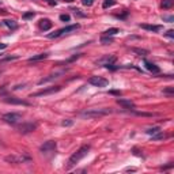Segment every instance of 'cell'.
I'll use <instances>...</instances> for the list:
<instances>
[{
	"label": "cell",
	"mask_w": 174,
	"mask_h": 174,
	"mask_svg": "<svg viewBox=\"0 0 174 174\" xmlns=\"http://www.w3.org/2000/svg\"><path fill=\"white\" fill-rule=\"evenodd\" d=\"M88 151H90V145H82L75 154L71 155V158L68 161V167H72V166H75V164L77 163V162H80L82 159L88 154Z\"/></svg>",
	"instance_id": "6da1fadb"
},
{
	"label": "cell",
	"mask_w": 174,
	"mask_h": 174,
	"mask_svg": "<svg viewBox=\"0 0 174 174\" xmlns=\"http://www.w3.org/2000/svg\"><path fill=\"white\" fill-rule=\"evenodd\" d=\"M109 109H90V110H84L80 113V117L83 118H95V117H102L109 114Z\"/></svg>",
	"instance_id": "7a4b0ae2"
},
{
	"label": "cell",
	"mask_w": 174,
	"mask_h": 174,
	"mask_svg": "<svg viewBox=\"0 0 174 174\" xmlns=\"http://www.w3.org/2000/svg\"><path fill=\"white\" fill-rule=\"evenodd\" d=\"M79 27H80V25H79V23H76V25H69V26H67V27L58 29L57 31H55V33H50V34H48V37H49V38H57V37L63 36V34H67V33L75 31V30H77Z\"/></svg>",
	"instance_id": "3957f363"
},
{
	"label": "cell",
	"mask_w": 174,
	"mask_h": 174,
	"mask_svg": "<svg viewBox=\"0 0 174 174\" xmlns=\"http://www.w3.org/2000/svg\"><path fill=\"white\" fill-rule=\"evenodd\" d=\"M30 161H31V158L27 155H8V156H6V162H8V163H26Z\"/></svg>",
	"instance_id": "277c9868"
},
{
	"label": "cell",
	"mask_w": 174,
	"mask_h": 174,
	"mask_svg": "<svg viewBox=\"0 0 174 174\" xmlns=\"http://www.w3.org/2000/svg\"><path fill=\"white\" fill-rule=\"evenodd\" d=\"M61 90V86H55V87H48V88H44L41 91H37V93H33L30 97H45V95H49V94H55L57 91Z\"/></svg>",
	"instance_id": "5b68a950"
},
{
	"label": "cell",
	"mask_w": 174,
	"mask_h": 174,
	"mask_svg": "<svg viewBox=\"0 0 174 174\" xmlns=\"http://www.w3.org/2000/svg\"><path fill=\"white\" fill-rule=\"evenodd\" d=\"M88 83L95 86V87H106L107 84H109V80L102 76H91L90 79H88Z\"/></svg>",
	"instance_id": "8992f818"
},
{
	"label": "cell",
	"mask_w": 174,
	"mask_h": 174,
	"mask_svg": "<svg viewBox=\"0 0 174 174\" xmlns=\"http://www.w3.org/2000/svg\"><path fill=\"white\" fill-rule=\"evenodd\" d=\"M3 120L8 124H18L22 120V116L19 113H6L3 116Z\"/></svg>",
	"instance_id": "52a82bcc"
},
{
	"label": "cell",
	"mask_w": 174,
	"mask_h": 174,
	"mask_svg": "<svg viewBox=\"0 0 174 174\" xmlns=\"http://www.w3.org/2000/svg\"><path fill=\"white\" fill-rule=\"evenodd\" d=\"M37 129V124H31V123H25L22 125H18V131L20 133H30V132H34Z\"/></svg>",
	"instance_id": "ba28073f"
},
{
	"label": "cell",
	"mask_w": 174,
	"mask_h": 174,
	"mask_svg": "<svg viewBox=\"0 0 174 174\" xmlns=\"http://www.w3.org/2000/svg\"><path fill=\"white\" fill-rule=\"evenodd\" d=\"M114 61H116V56H105V57H102L101 60H98L97 64H99V65H105V67L109 68L110 65L114 64Z\"/></svg>",
	"instance_id": "9c48e42d"
},
{
	"label": "cell",
	"mask_w": 174,
	"mask_h": 174,
	"mask_svg": "<svg viewBox=\"0 0 174 174\" xmlns=\"http://www.w3.org/2000/svg\"><path fill=\"white\" fill-rule=\"evenodd\" d=\"M56 142H53V140H49V142H45L44 144L39 147V150H41L42 152H49V151H53V150H56Z\"/></svg>",
	"instance_id": "30bf717a"
},
{
	"label": "cell",
	"mask_w": 174,
	"mask_h": 174,
	"mask_svg": "<svg viewBox=\"0 0 174 174\" xmlns=\"http://www.w3.org/2000/svg\"><path fill=\"white\" fill-rule=\"evenodd\" d=\"M4 101H6L7 103H11V105H23V106H29L30 103L29 102H26V101L20 99V98H4Z\"/></svg>",
	"instance_id": "8fae6325"
},
{
	"label": "cell",
	"mask_w": 174,
	"mask_h": 174,
	"mask_svg": "<svg viewBox=\"0 0 174 174\" xmlns=\"http://www.w3.org/2000/svg\"><path fill=\"white\" fill-rule=\"evenodd\" d=\"M117 103H118L120 106L125 107V109H135V103H133L132 101L121 99V98H118V99H117Z\"/></svg>",
	"instance_id": "7c38bea8"
},
{
	"label": "cell",
	"mask_w": 174,
	"mask_h": 174,
	"mask_svg": "<svg viewBox=\"0 0 174 174\" xmlns=\"http://www.w3.org/2000/svg\"><path fill=\"white\" fill-rule=\"evenodd\" d=\"M144 65H145V68H147L150 72H152V74H159V72H161V68H159L158 65H155L154 63L144 61Z\"/></svg>",
	"instance_id": "4fadbf2b"
},
{
	"label": "cell",
	"mask_w": 174,
	"mask_h": 174,
	"mask_svg": "<svg viewBox=\"0 0 174 174\" xmlns=\"http://www.w3.org/2000/svg\"><path fill=\"white\" fill-rule=\"evenodd\" d=\"M39 27H41L44 31H48L52 29V22L49 19H41L39 20Z\"/></svg>",
	"instance_id": "5bb4252c"
},
{
	"label": "cell",
	"mask_w": 174,
	"mask_h": 174,
	"mask_svg": "<svg viewBox=\"0 0 174 174\" xmlns=\"http://www.w3.org/2000/svg\"><path fill=\"white\" fill-rule=\"evenodd\" d=\"M63 72H56V74H52V75H49L48 77H44V79H41V80L38 82V84H44V83H46V82H50V80H53V79H57L60 75H61Z\"/></svg>",
	"instance_id": "9a60e30c"
},
{
	"label": "cell",
	"mask_w": 174,
	"mask_h": 174,
	"mask_svg": "<svg viewBox=\"0 0 174 174\" xmlns=\"http://www.w3.org/2000/svg\"><path fill=\"white\" fill-rule=\"evenodd\" d=\"M140 27L144 30H148V31H152V33H156L161 30V26H156V25H140Z\"/></svg>",
	"instance_id": "2e32d148"
},
{
	"label": "cell",
	"mask_w": 174,
	"mask_h": 174,
	"mask_svg": "<svg viewBox=\"0 0 174 174\" xmlns=\"http://www.w3.org/2000/svg\"><path fill=\"white\" fill-rule=\"evenodd\" d=\"M48 53H39V55H36V56H33V57H30L27 61L29 63H33V61H38V60H42V58H46L48 57Z\"/></svg>",
	"instance_id": "e0dca14e"
},
{
	"label": "cell",
	"mask_w": 174,
	"mask_h": 174,
	"mask_svg": "<svg viewBox=\"0 0 174 174\" xmlns=\"http://www.w3.org/2000/svg\"><path fill=\"white\" fill-rule=\"evenodd\" d=\"M117 33H120V30L117 29V27H112V29H107L106 31H105V36L112 37V36H116Z\"/></svg>",
	"instance_id": "ac0fdd59"
},
{
	"label": "cell",
	"mask_w": 174,
	"mask_h": 174,
	"mask_svg": "<svg viewBox=\"0 0 174 174\" xmlns=\"http://www.w3.org/2000/svg\"><path fill=\"white\" fill-rule=\"evenodd\" d=\"M174 4V0H163L162 1V8H171Z\"/></svg>",
	"instance_id": "d6986e66"
},
{
	"label": "cell",
	"mask_w": 174,
	"mask_h": 174,
	"mask_svg": "<svg viewBox=\"0 0 174 174\" xmlns=\"http://www.w3.org/2000/svg\"><path fill=\"white\" fill-rule=\"evenodd\" d=\"M4 25H6L7 27H10V29H16V27H18V25L15 23V20H10V19L4 20Z\"/></svg>",
	"instance_id": "ffe728a7"
},
{
	"label": "cell",
	"mask_w": 174,
	"mask_h": 174,
	"mask_svg": "<svg viewBox=\"0 0 174 174\" xmlns=\"http://www.w3.org/2000/svg\"><path fill=\"white\" fill-rule=\"evenodd\" d=\"M159 131H161V128H159V126H154V128H148L147 129V131H145V133H147V135H155V133H158Z\"/></svg>",
	"instance_id": "44dd1931"
},
{
	"label": "cell",
	"mask_w": 174,
	"mask_h": 174,
	"mask_svg": "<svg viewBox=\"0 0 174 174\" xmlns=\"http://www.w3.org/2000/svg\"><path fill=\"white\" fill-rule=\"evenodd\" d=\"M132 52H135V53H137V55H142V56H145V55H148L150 53L147 49H139V48H133Z\"/></svg>",
	"instance_id": "7402d4cb"
},
{
	"label": "cell",
	"mask_w": 174,
	"mask_h": 174,
	"mask_svg": "<svg viewBox=\"0 0 174 174\" xmlns=\"http://www.w3.org/2000/svg\"><path fill=\"white\" fill-rule=\"evenodd\" d=\"M166 137V135L164 133H162L161 131H159L158 133H155V135H152V140H162V139Z\"/></svg>",
	"instance_id": "603a6c76"
},
{
	"label": "cell",
	"mask_w": 174,
	"mask_h": 174,
	"mask_svg": "<svg viewBox=\"0 0 174 174\" xmlns=\"http://www.w3.org/2000/svg\"><path fill=\"white\" fill-rule=\"evenodd\" d=\"M101 42H102L103 45H107V44H112V42H113V38H112V37H109V36L102 37V38H101Z\"/></svg>",
	"instance_id": "cb8c5ba5"
},
{
	"label": "cell",
	"mask_w": 174,
	"mask_h": 174,
	"mask_svg": "<svg viewBox=\"0 0 174 174\" xmlns=\"http://www.w3.org/2000/svg\"><path fill=\"white\" fill-rule=\"evenodd\" d=\"M113 4H114V1H113V0H105V1H103V4H102V7H103V8H109V7H112Z\"/></svg>",
	"instance_id": "d4e9b609"
},
{
	"label": "cell",
	"mask_w": 174,
	"mask_h": 174,
	"mask_svg": "<svg viewBox=\"0 0 174 174\" xmlns=\"http://www.w3.org/2000/svg\"><path fill=\"white\" fill-rule=\"evenodd\" d=\"M69 19H71V16L68 15V14H63V15H60V20H63V22H69Z\"/></svg>",
	"instance_id": "484cf974"
},
{
	"label": "cell",
	"mask_w": 174,
	"mask_h": 174,
	"mask_svg": "<svg viewBox=\"0 0 174 174\" xmlns=\"http://www.w3.org/2000/svg\"><path fill=\"white\" fill-rule=\"evenodd\" d=\"M34 15H36V14L33 12V11H30V12L23 14V18H25V19H30V18H34Z\"/></svg>",
	"instance_id": "4316f807"
},
{
	"label": "cell",
	"mask_w": 174,
	"mask_h": 174,
	"mask_svg": "<svg viewBox=\"0 0 174 174\" xmlns=\"http://www.w3.org/2000/svg\"><path fill=\"white\" fill-rule=\"evenodd\" d=\"M72 124H74V121H72V120H64V121L61 123V125L63 126H71Z\"/></svg>",
	"instance_id": "83f0119b"
},
{
	"label": "cell",
	"mask_w": 174,
	"mask_h": 174,
	"mask_svg": "<svg viewBox=\"0 0 174 174\" xmlns=\"http://www.w3.org/2000/svg\"><path fill=\"white\" fill-rule=\"evenodd\" d=\"M164 94H169V95H171V94H174V88L173 87H169V88H164L163 90Z\"/></svg>",
	"instance_id": "f1b7e54d"
},
{
	"label": "cell",
	"mask_w": 174,
	"mask_h": 174,
	"mask_svg": "<svg viewBox=\"0 0 174 174\" xmlns=\"http://www.w3.org/2000/svg\"><path fill=\"white\" fill-rule=\"evenodd\" d=\"M137 116H144V117H152V113H143V112H136Z\"/></svg>",
	"instance_id": "f546056e"
},
{
	"label": "cell",
	"mask_w": 174,
	"mask_h": 174,
	"mask_svg": "<svg viewBox=\"0 0 174 174\" xmlns=\"http://www.w3.org/2000/svg\"><path fill=\"white\" fill-rule=\"evenodd\" d=\"M163 20H166V22H174V16H163Z\"/></svg>",
	"instance_id": "4dcf8cb0"
},
{
	"label": "cell",
	"mask_w": 174,
	"mask_h": 174,
	"mask_svg": "<svg viewBox=\"0 0 174 174\" xmlns=\"http://www.w3.org/2000/svg\"><path fill=\"white\" fill-rule=\"evenodd\" d=\"M82 3H83L84 6H91V4L94 3V0H82Z\"/></svg>",
	"instance_id": "1f68e13d"
},
{
	"label": "cell",
	"mask_w": 174,
	"mask_h": 174,
	"mask_svg": "<svg viewBox=\"0 0 174 174\" xmlns=\"http://www.w3.org/2000/svg\"><path fill=\"white\" fill-rule=\"evenodd\" d=\"M166 36L170 37V38H174V31H173V30H169V31L166 33Z\"/></svg>",
	"instance_id": "d6a6232c"
},
{
	"label": "cell",
	"mask_w": 174,
	"mask_h": 174,
	"mask_svg": "<svg viewBox=\"0 0 174 174\" xmlns=\"http://www.w3.org/2000/svg\"><path fill=\"white\" fill-rule=\"evenodd\" d=\"M75 11V15H79V16H84V14L80 12V10H74Z\"/></svg>",
	"instance_id": "836d02e7"
},
{
	"label": "cell",
	"mask_w": 174,
	"mask_h": 174,
	"mask_svg": "<svg viewBox=\"0 0 174 174\" xmlns=\"http://www.w3.org/2000/svg\"><path fill=\"white\" fill-rule=\"evenodd\" d=\"M45 1H48L49 4H56V0H45Z\"/></svg>",
	"instance_id": "e575fe53"
},
{
	"label": "cell",
	"mask_w": 174,
	"mask_h": 174,
	"mask_svg": "<svg viewBox=\"0 0 174 174\" xmlns=\"http://www.w3.org/2000/svg\"><path fill=\"white\" fill-rule=\"evenodd\" d=\"M6 44H0V49H4V48H6Z\"/></svg>",
	"instance_id": "d590c367"
},
{
	"label": "cell",
	"mask_w": 174,
	"mask_h": 174,
	"mask_svg": "<svg viewBox=\"0 0 174 174\" xmlns=\"http://www.w3.org/2000/svg\"><path fill=\"white\" fill-rule=\"evenodd\" d=\"M64 1H72V0H64Z\"/></svg>",
	"instance_id": "8d00e7d4"
}]
</instances>
